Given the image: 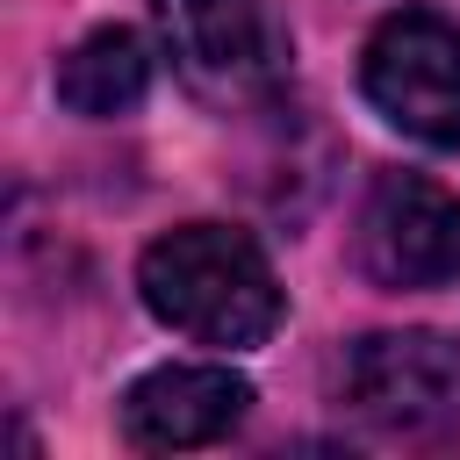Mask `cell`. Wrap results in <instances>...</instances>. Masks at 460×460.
Returning a JSON list of instances; mask_svg holds the SVG:
<instances>
[{"mask_svg": "<svg viewBox=\"0 0 460 460\" xmlns=\"http://www.w3.org/2000/svg\"><path fill=\"white\" fill-rule=\"evenodd\" d=\"M137 295L172 338L216 352H252L288 316L273 259L237 223H180L151 237L137 259Z\"/></svg>", "mask_w": 460, "mask_h": 460, "instance_id": "1", "label": "cell"}, {"mask_svg": "<svg viewBox=\"0 0 460 460\" xmlns=\"http://www.w3.org/2000/svg\"><path fill=\"white\" fill-rule=\"evenodd\" d=\"M338 395L352 417L395 446H460V338L446 331H374L338 359Z\"/></svg>", "mask_w": 460, "mask_h": 460, "instance_id": "2", "label": "cell"}, {"mask_svg": "<svg viewBox=\"0 0 460 460\" xmlns=\"http://www.w3.org/2000/svg\"><path fill=\"white\" fill-rule=\"evenodd\" d=\"M367 108L424 151H460V22L438 7H395L359 50Z\"/></svg>", "mask_w": 460, "mask_h": 460, "instance_id": "3", "label": "cell"}, {"mask_svg": "<svg viewBox=\"0 0 460 460\" xmlns=\"http://www.w3.org/2000/svg\"><path fill=\"white\" fill-rule=\"evenodd\" d=\"M151 22L180 86L223 115L259 108L288 72V36L266 0H151Z\"/></svg>", "mask_w": 460, "mask_h": 460, "instance_id": "4", "label": "cell"}, {"mask_svg": "<svg viewBox=\"0 0 460 460\" xmlns=\"http://www.w3.org/2000/svg\"><path fill=\"white\" fill-rule=\"evenodd\" d=\"M352 259L388 295H424L460 280V194L424 172H374L352 216Z\"/></svg>", "mask_w": 460, "mask_h": 460, "instance_id": "5", "label": "cell"}, {"mask_svg": "<svg viewBox=\"0 0 460 460\" xmlns=\"http://www.w3.org/2000/svg\"><path fill=\"white\" fill-rule=\"evenodd\" d=\"M244 410H252V381L237 367L172 359V367H151L122 388L115 424L137 453H187V446H216L223 431H237Z\"/></svg>", "mask_w": 460, "mask_h": 460, "instance_id": "6", "label": "cell"}, {"mask_svg": "<svg viewBox=\"0 0 460 460\" xmlns=\"http://www.w3.org/2000/svg\"><path fill=\"white\" fill-rule=\"evenodd\" d=\"M58 101L86 122H115V115H137L144 93H151V50L137 29L108 22V29H86L65 58H58Z\"/></svg>", "mask_w": 460, "mask_h": 460, "instance_id": "7", "label": "cell"}]
</instances>
